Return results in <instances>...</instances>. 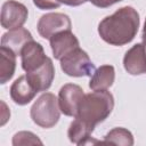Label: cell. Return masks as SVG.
I'll list each match as a JSON object with an SVG mask.
<instances>
[{
	"mask_svg": "<svg viewBox=\"0 0 146 146\" xmlns=\"http://www.w3.org/2000/svg\"><path fill=\"white\" fill-rule=\"evenodd\" d=\"M31 40H33V36L30 31L24 27H17L9 30V32L2 35L1 46L13 50L16 55H21L23 47Z\"/></svg>",
	"mask_w": 146,
	"mask_h": 146,
	"instance_id": "obj_13",
	"label": "cell"
},
{
	"mask_svg": "<svg viewBox=\"0 0 146 146\" xmlns=\"http://www.w3.org/2000/svg\"><path fill=\"white\" fill-rule=\"evenodd\" d=\"M27 8L15 0H7L1 8V26L7 30L22 27L27 19Z\"/></svg>",
	"mask_w": 146,
	"mask_h": 146,
	"instance_id": "obj_7",
	"label": "cell"
},
{
	"mask_svg": "<svg viewBox=\"0 0 146 146\" xmlns=\"http://www.w3.org/2000/svg\"><path fill=\"white\" fill-rule=\"evenodd\" d=\"M83 89L74 83L64 84L58 92V104L60 112L67 116H76L78 107L83 98Z\"/></svg>",
	"mask_w": 146,
	"mask_h": 146,
	"instance_id": "obj_6",
	"label": "cell"
},
{
	"mask_svg": "<svg viewBox=\"0 0 146 146\" xmlns=\"http://www.w3.org/2000/svg\"><path fill=\"white\" fill-rule=\"evenodd\" d=\"M38 92L39 91L30 82L26 74L21 75L18 79H16L10 87V98L15 104L18 105L29 104Z\"/></svg>",
	"mask_w": 146,
	"mask_h": 146,
	"instance_id": "obj_12",
	"label": "cell"
},
{
	"mask_svg": "<svg viewBox=\"0 0 146 146\" xmlns=\"http://www.w3.org/2000/svg\"><path fill=\"white\" fill-rule=\"evenodd\" d=\"M49 41L54 57L59 60L70 51L79 47V40L71 32V30H65L54 34Z\"/></svg>",
	"mask_w": 146,
	"mask_h": 146,
	"instance_id": "obj_10",
	"label": "cell"
},
{
	"mask_svg": "<svg viewBox=\"0 0 146 146\" xmlns=\"http://www.w3.org/2000/svg\"><path fill=\"white\" fill-rule=\"evenodd\" d=\"M115 80V70L112 65H102L95 70L92 73L89 88L94 91L98 90H107L110 87L113 86Z\"/></svg>",
	"mask_w": 146,
	"mask_h": 146,
	"instance_id": "obj_14",
	"label": "cell"
},
{
	"mask_svg": "<svg viewBox=\"0 0 146 146\" xmlns=\"http://www.w3.org/2000/svg\"><path fill=\"white\" fill-rule=\"evenodd\" d=\"M33 3L41 10L55 9L60 6V3L57 0H33Z\"/></svg>",
	"mask_w": 146,
	"mask_h": 146,
	"instance_id": "obj_19",
	"label": "cell"
},
{
	"mask_svg": "<svg viewBox=\"0 0 146 146\" xmlns=\"http://www.w3.org/2000/svg\"><path fill=\"white\" fill-rule=\"evenodd\" d=\"M114 107L113 95L107 90H98L87 94L81 99L76 116L82 122L95 128L111 114Z\"/></svg>",
	"mask_w": 146,
	"mask_h": 146,
	"instance_id": "obj_2",
	"label": "cell"
},
{
	"mask_svg": "<svg viewBox=\"0 0 146 146\" xmlns=\"http://www.w3.org/2000/svg\"><path fill=\"white\" fill-rule=\"evenodd\" d=\"M38 32L44 39H50L54 34L71 30L72 23L67 15L63 13H48L42 15L38 22Z\"/></svg>",
	"mask_w": 146,
	"mask_h": 146,
	"instance_id": "obj_5",
	"label": "cell"
},
{
	"mask_svg": "<svg viewBox=\"0 0 146 146\" xmlns=\"http://www.w3.org/2000/svg\"><path fill=\"white\" fill-rule=\"evenodd\" d=\"M60 5H66V6H71V7H76L80 6L82 3H84L87 0H57Z\"/></svg>",
	"mask_w": 146,
	"mask_h": 146,
	"instance_id": "obj_22",
	"label": "cell"
},
{
	"mask_svg": "<svg viewBox=\"0 0 146 146\" xmlns=\"http://www.w3.org/2000/svg\"><path fill=\"white\" fill-rule=\"evenodd\" d=\"M14 146H25V145H42V141L31 131H19L13 137Z\"/></svg>",
	"mask_w": 146,
	"mask_h": 146,
	"instance_id": "obj_18",
	"label": "cell"
},
{
	"mask_svg": "<svg viewBox=\"0 0 146 146\" xmlns=\"http://www.w3.org/2000/svg\"><path fill=\"white\" fill-rule=\"evenodd\" d=\"M1 106H2V113H1V125H3V124L8 121L9 116H10V112H9V110L7 108V105L5 104V102H1Z\"/></svg>",
	"mask_w": 146,
	"mask_h": 146,
	"instance_id": "obj_21",
	"label": "cell"
},
{
	"mask_svg": "<svg viewBox=\"0 0 146 146\" xmlns=\"http://www.w3.org/2000/svg\"><path fill=\"white\" fill-rule=\"evenodd\" d=\"M16 56L17 55L13 50L1 46L0 48V83L1 84H5L13 78L16 68Z\"/></svg>",
	"mask_w": 146,
	"mask_h": 146,
	"instance_id": "obj_16",
	"label": "cell"
},
{
	"mask_svg": "<svg viewBox=\"0 0 146 146\" xmlns=\"http://www.w3.org/2000/svg\"><path fill=\"white\" fill-rule=\"evenodd\" d=\"M30 115L36 125L46 129L52 128L60 116L58 98L51 92L42 94L32 105Z\"/></svg>",
	"mask_w": 146,
	"mask_h": 146,
	"instance_id": "obj_3",
	"label": "cell"
},
{
	"mask_svg": "<svg viewBox=\"0 0 146 146\" xmlns=\"http://www.w3.org/2000/svg\"><path fill=\"white\" fill-rule=\"evenodd\" d=\"M139 23L137 10L130 6H124L100 21L98 33L105 42L112 46H123L135 39Z\"/></svg>",
	"mask_w": 146,
	"mask_h": 146,
	"instance_id": "obj_1",
	"label": "cell"
},
{
	"mask_svg": "<svg viewBox=\"0 0 146 146\" xmlns=\"http://www.w3.org/2000/svg\"><path fill=\"white\" fill-rule=\"evenodd\" d=\"M60 68L66 75L74 78L91 76L96 70L88 54L80 47L73 49L60 59Z\"/></svg>",
	"mask_w": 146,
	"mask_h": 146,
	"instance_id": "obj_4",
	"label": "cell"
},
{
	"mask_svg": "<svg viewBox=\"0 0 146 146\" xmlns=\"http://www.w3.org/2000/svg\"><path fill=\"white\" fill-rule=\"evenodd\" d=\"M143 44L146 48V19H145V24H144V29H143Z\"/></svg>",
	"mask_w": 146,
	"mask_h": 146,
	"instance_id": "obj_23",
	"label": "cell"
},
{
	"mask_svg": "<svg viewBox=\"0 0 146 146\" xmlns=\"http://www.w3.org/2000/svg\"><path fill=\"white\" fill-rule=\"evenodd\" d=\"M89 2H91L94 6L96 7H99V8H107L116 2H120L122 0H87Z\"/></svg>",
	"mask_w": 146,
	"mask_h": 146,
	"instance_id": "obj_20",
	"label": "cell"
},
{
	"mask_svg": "<svg viewBox=\"0 0 146 146\" xmlns=\"http://www.w3.org/2000/svg\"><path fill=\"white\" fill-rule=\"evenodd\" d=\"M104 143H111L122 146H132L133 136L129 130L124 128H114L105 135Z\"/></svg>",
	"mask_w": 146,
	"mask_h": 146,
	"instance_id": "obj_17",
	"label": "cell"
},
{
	"mask_svg": "<svg viewBox=\"0 0 146 146\" xmlns=\"http://www.w3.org/2000/svg\"><path fill=\"white\" fill-rule=\"evenodd\" d=\"M124 70L131 75L146 73V48L143 43L132 46L123 57Z\"/></svg>",
	"mask_w": 146,
	"mask_h": 146,
	"instance_id": "obj_9",
	"label": "cell"
},
{
	"mask_svg": "<svg viewBox=\"0 0 146 146\" xmlns=\"http://www.w3.org/2000/svg\"><path fill=\"white\" fill-rule=\"evenodd\" d=\"M21 58L23 70L29 73L42 65L49 57L46 56L43 47L39 42L31 40L23 47L21 51Z\"/></svg>",
	"mask_w": 146,
	"mask_h": 146,
	"instance_id": "obj_8",
	"label": "cell"
},
{
	"mask_svg": "<svg viewBox=\"0 0 146 146\" xmlns=\"http://www.w3.org/2000/svg\"><path fill=\"white\" fill-rule=\"evenodd\" d=\"M95 128L88 125L87 123L82 122L78 117L74 119V121L70 124L67 136L71 143L76 145H84L92 143L91 140V133Z\"/></svg>",
	"mask_w": 146,
	"mask_h": 146,
	"instance_id": "obj_15",
	"label": "cell"
},
{
	"mask_svg": "<svg viewBox=\"0 0 146 146\" xmlns=\"http://www.w3.org/2000/svg\"><path fill=\"white\" fill-rule=\"evenodd\" d=\"M26 76L38 91L48 90L55 78V67L52 60L48 58L42 65L33 70L32 72L26 73Z\"/></svg>",
	"mask_w": 146,
	"mask_h": 146,
	"instance_id": "obj_11",
	"label": "cell"
}]
</instances>
